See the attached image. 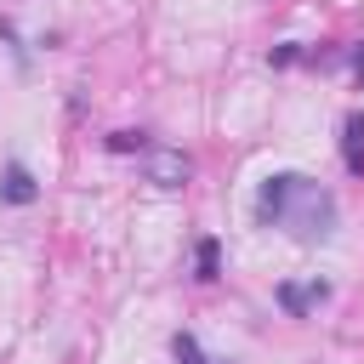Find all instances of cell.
Segmentation results:
<instances>
[{"instance_id": "cell-4", "label": "cell", "mask_w": 364, "mask_h": 364, "mask_svg": "<svg viewBox=\"0 0 364 364\" xmlns=\"http://www.w3.org/2000/svg\"><path fill=\"white\" fill-rule=\"evenodd\" d=\"M324 296H330V284H324V279H307V284H279V307H284V313H296V318H301L307 307H318Z\"/></svg>"}, {"instance_id": "cell-3", "label": "cell", "mask_w": 364, "mask_h": 364, "mask_svg": "<svg viewBox=\"0 0 364 364\" xmlns=\"http://www.w3.org/2000/svg\"><path fill=\"white\" fill-rule=\"evenodd\" d=\"M341 165H347L353 176H364V108H353V114L341 119Z\"/></svg>"}, {"instance_id": "cell-7", "label": "cell", "mask_w": 364, "mask_h": 364, "mask_svg": "<svg viewBox=\"0 0 364 364\" xmlns=\"http://www.w3.org/2000/svg\"><path fill=\"white\" fill-rule=\"evenodd\" d=\"M171 353H176V364H210V358H205V347H199V341H193L188 330H182V336L171 341Z\"/></svg>"}, {"instance_id": "cell-1", "label": "cell", "mask_w": 364, "mask_h": 364, "mask_svg": "<svg viewBox=\"0 0 364 364\" xmlns=\"http://www.w3.org/2000/svg\"><path fill=\"white\" fill-rule=\"evenodd\" d=\"M256 222H262V228H284V233L301 239V245H318V239H330V228H336V193L318 188V182L301 176V171H273V176L256 188Z\"/></svg>"}, {"instance_id": "cell-8", "label": "cell", "mask_w": 364, "mask_h": 364, "mask_svg": "<svg viewBox=\"0 0 364 364\" xmlns=\"http://www.w3.org/2000/svg\"><path fill=\"white\" fill-rule=\"evenodd\" d=\"M108 148H114V154H142V148H148V136H142V131H114V136H108Z\"/></svg>"}, {"instance_id": "cell-9", "label": "cell", "mask_w": 364, "mask_h": 364, "mask_svg": "<svg viewBox=\"0 0 364 364\" xmlns=\"http://www.w3.org/2000/svg\"><path fill=\"white\" fill-rule=\"evenodd\" d=\"M267 63H273V68H290V63H301V46H273Z\"/></svg>"}, {"instance_id": "cell-10", "label": "cell", "mask_w": 364, "mask_h": 364, "mask_svg": "<svg viewBox=\"0 0 364 364\" xmlns=\"http://www.w3.org/2000/svg\"><path fill=\"white\" fill-rule=\"evenodd\" d=\"M353 74H358V80H364V46H358V51H353Z\"/></svg>"}, {"instance_id": "cell-5", "label": "cell", "mask_w": 364, "mask_h": 364, "mask_svg": "<svg viewBox=\"0 0 364 364\" xmlns=\"http://www.w3.org/2000/svg\"><path fill=\"white\" fill-rule=\"evenodd\" d=\"M0 199H6V205H34L40 188H34V176H28L23 165H6V176H0Z\"/></svg>"}, {"instance_id": "cell-2", "label": "cell", "mask_w": 364, "mask_h": 364, "mask_svg": "<svg viewBox=\"0 0 364 364\" xmlns=\"http://www.w3.org/2000/svg\"><path fill=\"white\" fill-rule=\"evenodd\" d=\"M142 176H148L154 188H182V182L193 176V159H188L182 148H165V142H148V148H142Z\"/></svg>"}, {"instance_id": "cell-6", "label": "cell", "mask_w": 364, "mask_h": 364, "mask_svg": "<svg viewBox=\"0 0 364 364\" xmlns=\"http://www.w3.org/2000/svg\"><path fill=\"white\" fill-rule=\"evenodd\" d=\"M193 262H199V279H216V273H222V245H216V239H199Z\"/></svg>"}]
</instances>
